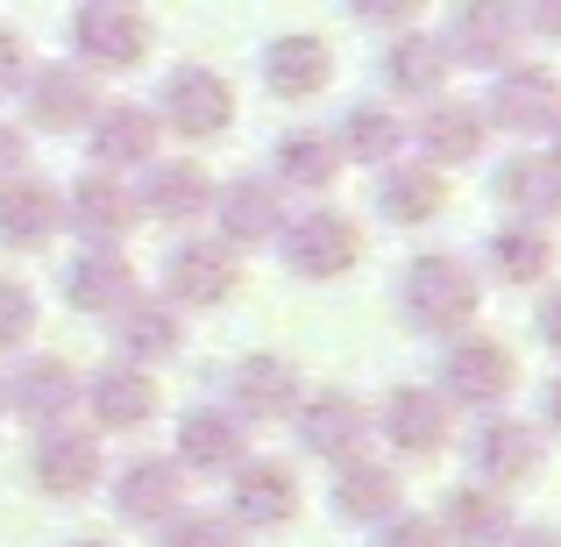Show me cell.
<instances>
[{
    "label": "cell",
    "instance_id": "1",
    "mask_svg": "<svg viewBox=\"0 0 561 547\" xmlns=\"http://www.w3.org/2000/svg\"><path fill=\"white\" fill-rule=\"evenodd\" d=\"M398 306L420 334H462L483 306V285L462 257H412L405 285H398Z\"/></svg>",
    "mask_w": 561,
    "mask_h": 547
},
{
    "label": "cell",
    "instance_id": "2",
    "mask_svg": "<svg viewBox=\"0 0 561 547\" xmlns=\"http://www.w3.org/2000/svg\"><path fill=\"white\" fill-rule=\"evenodd\" d=\"M370 426L405 455V463H434V455L455 441V406L434 391V384H398V391L370 412Z\"/></svg>",
    "mask_w": 561,
    "mask_h": 547
},
{
    "label": "cell",
    "instance_id": "3",
    "mask_svg": "<svg viewBox=\"0 0 561 547\" xmlns=\"http://www.w3.org/2000/svg\"><path fill=\"white\" fill-rule=\"evenodd\" d=\"M512 384H519V356H512L497 334H462V342L440 356V398H448V406L491 412V406L512 398Z\"/></svg>",
    "mask_w": 561,
    "mask_h": 547
},
{
    "label": "cell",
    "instance_id": "4",
    "mask_svg": "<svg viewBox=\"0 0 561 547\" xmlns=\"http://www.w3.org/2000/svg\"><path fill=\"white\" fill-rule=\"evenodd\" d=\"M157 122L179 128L185 143H214L234 128V93L228 79H220L214 65H179L164 79V93H157Z\"/></svg>",
    "mask_w": 561,
    "mask_h": 547
},
{
    "label": "cell",
    "instance_id": "5",
    "mask_svg": "<svg viewBox=\"0 0 561 547\" xmlns=\"http://www.w3.org/2000/svg\"><path fill=\"white\" fill-rule=\"evenodd\" d=\"M299 448L306 455H320V463H356V455H370V406H363L356 391H313V398H299Z\"/></svg>",
    "mask_w": 561,
    "mask_h": 547
},
{
    "label": "cell",
    "instance_id": "6",
    "mask_svg": "<svg viewBox=\"0 0 561 547\" xmlns=\"http://www.w3.org/2000/svg\"><path fill=\"white\" fill-rule=\"evenodd\" d=\"M100 469H107V455H100L93 434H79V426H36L28 477H36L43 498H57V505H79V498L100 491Z\"/></svg>",
    "mask_w": 561,
    "mask_h": 547
},
{
    "label": "cell",
    "instance_id": "7",
    "mask_svg": "<svg viewBox=\"0 0 561 547\" xmlns=\"http://www.w3.org/2000/svg\"><path fill=\"white\" fill-rule=\"evenodd\" d=\"M228 477H234L228 520L242 526V534H271V526L299 520V477H291V463H277V455H242Z\"/></svg>",
    "mask_w": 561,
    "mask_h": 547
},
{
    "label": "cell",
    "instance_id": "8",
    "mask_svg": "<svg viewBox=\"0 0 561 547\" xmlns=\"http://www.w3.org/2000/svg\"><path fill=\"white\" fill-rule=\"evenodd\" d=\"M71 50H79V65H93V71H136L142 57H150V29H142L136 8L85 0V8L71 14Z\"/></svg>",
    "mask_w": 561,
    "mask_h": 547
},
{
    "label": "cell",
    "instance_id": "9",
    "mask_svg": "<svg viewBox=\"0 0 561 547\" xmlns=\"http://www.w3.org/2000/svg\"><path fill=\"white\" fill-rule=\"evenodd\" d=\"M356 257H363V235H356V220L348 214H334V206H313V214H299L285 228V263L299 277H348L356 271Z\"/></svg>",
    "mask_w": 561,
    "mask_h": 547
},
{
    "label": "cell",
    "instance_id": "10",
    "mask_svg": "<svg viewBox=\"0 0 561 547\" xmlns=\"http://www.w3.org/2000/svg\"><path fill=\"white\" fill-rule=\"evenodd\" d=\"M519 8L512 0H455V14H448V57L455 65H477V71H497L512 50H519Z\"/></svg>",
    "mask_w": 561,
    "mask_h": 547
},
{
    "label": "cell",
    "instance_id": "11",
    "mask_svg": "<svg viewBox=\"0 0 561 547\" xmlns=\"http://www.w3.org/2000/svg\"><path fill=\"white\" fill-rule=\"evenodd\" d=\"M469 463H477V483L519 491V483H534L540 463H548V434L526 426V420H483L477 441H469Z\"/></svg>",
    "mask_w": 561,
    "mask_h": 547
},
{
    "label": "cell",
    "instance_id": "12",
    "mask_svg": "<svg viewBox=\"0 0 561 547\" xmlns=\"http://www.w3.org/2000/svg\"><path fill=\"white\" fill-rule=\"evenodd\" d=\"M136 192H128L114 171H85L79 185L65 192V228L79 235L85 249H122V235L136 228Z\"/></svg>",
    "mask_w": 561,
    "mask_h": 547
},
{
    "label": "cell",
    "instance_id": "13",
    "mask_svg": "<svg viewBox=\"0 0 561 547\" xmlns=\"http://www.w3.org/2000/svg\"><path fill=\"white\" fill-rule=\"evenodd\" d=\"M234 285H242V263H234L228 242H214V235H192L164 257V292L171 306H220L234 299Z\"/></svg>",
    "mask_w": 561,
    "mask_h": 547
},
{
    "label": "cell",
    "instance_id": "14",
    "mask_svg": "<svg viewBox=\"0 0 561 547\" xmlns=\"http://www.w3.org/2000/svg\"><path fill=\"white\" fill-rule=\"evenodd\" d=\"M299 398H306V384H299V363H291V356H242L234 377H228V412L242 426L291 420Z\"/></svg>",
    "mask_w": 561,
    "mask_h": 547
},
{
    "label": "cell",
    "instance_id": "15",
    "mask_svg": "<svg viewBox=\"0 0 561 547\" xmlns=\"http://www.w3.org/2000/svg\"><path fill=\"white\" fill-rule=\"evenodd\" d=\"M114 512L122 526H171L185 512V469L171 455H136L114 477Z\"/></svg>",
    "mask_w": 561,
    "mask_h": 547
},
{
    "label": "cell",
    "instance_id": "16",
    "mask_svg": "<svg viewBox=\"0 0 561 547\" xmlns=\"http://www.w3.org/2000/svg\"><path fill=\"white\" fill-rule=\"evenodd\" d=\"M554 114H561V79L548 65H512L483 100V122H497L505 136H548Z\"/></svg>",
    "mask_w": 561,
    "mask_h": 547
},
{
    "label": "cell",
    "instance_id": "17",
    "mask_svg": "<svg viewBox=\"0 0 561 547\" xmlns=\"http://www.w3.org/2000/svg\"><path fill=\"white\" fill-rule=\"evenodd\" d=\"M22 100H28V122L43 136H71V128H85L100 114V93L79 65H36L22 79Z\"/></svg>",
    "mask_w": 561,
    "mask_h": 547
},
{
    "label": "cell",
    "instance_id": "18",
    "mask_svg": "<svg viewBox=\"0 0 561 547\" xmlns=\"http://www.w3.org/2000/svg\"><path fill=\"white\" fill-rule=\"evenodd\" d=\"M242 455H249V426L234 420L228 406H192L179 420V455H171V463H179L185 477H228Z\"/></svg>",
    "mask_w": 561,
    "mask_h": 547
},
{
    "label": "cell",
    "instance_id": "19",
    "mask_svg": "<svg viewBox=\"0 0 561 547\" xmlns=\"http://www.w3.org/2000/svg\"><path fill=\"white\" fill-rule=\"evenodd\" d=\"M136 292H142L136 263H128L122 249H79V257L65 263V299H71V314H85V320H114Z\"/></svg>",
    "mask_w": 561,
    "mask_h": 547
},
{
    "label": "cell",
    "instance_id": "20",
    "mask_svg": "<svg viewBox=\"0 0 561 547\" xmlns=\"http://www.w3.org/2000/svg\"><path fill=\"white\" fill-rule=\"evenodd\" d=\"M79 398L93 406V420L107 426V434H136V426L157 420V377L136 363H107L93 369V377L79 384Z\"/></svg>",
    "mask_w": 561,
    "mask_h": 547
},
{
    "label": "cell",
    "instance_id": "21",
    "mask_svg": "<svg viewBox=\"0 0 561 547\" xmlns=\"http://www.w3.org/2000/svg\"><path fill=\"white\" fill-rule=\"evenodd\" d=\"M206 214L220 220V242L228 249H256V242H271V235L285 228V200H277V185L256 179V171H249V179H228Z\"/></svg>",
    "mask_w": 561,
    "mask_h": 547
},
{
    "label": "cell",
    "instance_id": "22",
    "mask_svg": "<svg viewBox=\"0 0 561 547\" xmlns=\"http://www.w3.org/2000/svg\"><path fill=\"white\" fill-rule=\"evenodd\" d=\"M114 349H122V363H136V369L171 363V356L185 349L179 306H171V299H150V292H136V299L114 314Z\"/></svg>",
    "mask_w": 561,
    "mask_h": 547
},
{
    "label": "cell",
    "instance_id": "23",
    "mask_svg": "<svg viewBox=\"0 0 561 547\" xmlns=\"http://www.w3.org/2000/svg\"><path fill=\"white\" fill-rule=\"evenodd\" d=\"M71 406H79V369L65 356H28L8 377V412L28 426H65Z\"/></svg>",
    "mask_w": 561,
    "mask_h": 547
},
{
    "label": "cell",
    "instance_id": "24",
    "mask_svg": "<svg viewBox=\"0 0 561 547\" xmlns=\"http://www.w3.org/2000/svg\"><path fill=\"white\" fill-rule=\"evenodd\" d=\"M334 512H342L348 526H383L398 505H405V483H398V469L383 463V455H356V463H334Z\"/></svg>",
    "mask_w": 561,
    "mask_h": 547
},
{
    "label": "cell",
    "instance_id": "25",
    "mask_svg": "<svg viewBox=\"0 0 561 547\" xmlns=\"http://www.w3.org/2000/svg\"><path fill=\"white\" fill-rule=\"evenodd\" d=\"M328 79H334L328 36H306V29L271 36V50H263V86H271L277 100H313V93H328Z\"/></svg>",
    "mask_w": 561,
    "mask_h": 547
},
{
    "label": "cell",
    "instance_id": "26",
    "mask_svg": "<svg viewBox=\"0 0 561 547\" xmlns=\"http://www.w3.org/2000/svg\"><path fill=\"white\" fill-rule=\"evenodd\" d=\"M440 534H448V547H505L512 540V505L505 491H491V483H455L448 498H440Z\"/></svg>",
    "mask_w": 561,
    "mask_h": 547
},
{
    "label": "cell",
    "instance_id": "27",
    "mask_svg": "<svg viewBox=\"0 0 561 547\" xmlns=\"http://www.w3.org/2000/svg\"><path fill=\"white\" fill-rule=\"evenodd\" d=\"M57 228H65V200L43 179L0 185V249H43Z\"/></svg>",
    "mask_w": 561,
    "mask_h": 547
},
{
    "label": "cell",
    "instance_id": "28",
    "mask_svg": "<svg viewBox=\"0 0 561 547\" xmlns=\"http://www.w3.org/2000/svg\"><path fill=\"white\" fill-rule=\"evenodd\" d=\"M448 71H455L448 43L426 36V29H405V36H398L391 50H383V79H391V93L440 100V93H448Z\"/></svg>",
    "mask_w": 561,
    "mask_h": 547
},
{
    "label": "cell",
    "instance_id": "29",
    "mask_svg": "<svg viewBox=\"0 0 561 547\" xmlns=\"http://www.w3.org/2000/svg\"><path fill=\"white\" fill-rule=\"evenodd\" d=\"M100 171H128V164H157V114L150 107H100L85 122Z\"/></svg>",
    "mask_w": 561,
    "mask_h": 547
},
{
    "label": "cell",
    "instance_id": "30",
    "mask_svg": "<svg viewBox=\"0 0 561 547\" xmlns=\"http://www.w3.org/2000/svg\"><path fill=\"white\" fill-rule=\"evenodd\" d=\"M412 143L426 150V164H469V157L483 150V114L477 107H462V100H426V114H420V128H405Z\"/></svg>",
    "mask_w": 561,
    "mask_h": 547
},
{
    "label": "cell",
    "instance_id": "31",
    "mask_svg": "<svg viewBox=\"0 0 561 547\" xmlns=\"http://www.w3.org/2000/svg\"><path fill=\"white\" fill-rule=\"evenodd\" d=\"M491 192L512 206V220H526V228L561 220V164H548V157H512Z\"/></svg>",
    "mask_w": 561,
    "mask_h": 547
},
{
    "label": "cell",
    "instance_id": "32",
    "mask_svg": "<svg viewBox=\"0 0 561 547\" xmlns=\"http://www.w3.org/2000/svg\"><path fill=\"white\" fill-rule=\"evenodd\" d=\"M206 206H214V179H206L199 164H150V179H142L136 192V214H150V220H199Z\"/></svg>",
    "mask_w": 561,
    "mask_h": 547
},
{
    "label": "cell",
    "instance_id": "33",
    "mask_svg": "<svg viewBox=\"0 0 561 547\" xmlns=\"http://www.w3.org/2000/svg\"><path fill=\"white\" fill-rule=\"evenodd\" d=\"M440 206H448V192H440V171L434 164H383L377 171V214L398 220V228H420V220H434Z\"/></svg>",
    "mask_w": 561,
    "mask_h": 547
},
{
    "label": "cell",
    "instance_id": "34",
    "mask_svg": "<svg viewBox=\"0 0 561 547\" xmlns=\"http://www.w3.org/2000/svg\"><path fill=\"white\" fill-rule=\"evenodd\" d=\"M483 263H491L497 285H540L548 263H554V242H548V228L505 220V228H491V242H483Z\"/></svg>",
    "mask_w": 561,
    "mask_h": 547
},
{
    "label": "cell",
    "instance_id": "35",
    "mask_svg": "<svg viewBox=\"0 0 561 547\" xmlns=\"http://www.w3.org/2000/svg\"><path fill=\"white\" fill-rule=\"evenodd\" d=\"M342 179V143L328 128H291L277 143V185H299V192H328Z\"/></svg>",
    "mask_w": 561,
    "mask_h": 547
},
{
    "label": "cell",
    "instance_id": "36",
    "mask_svg": "<svg viewBox=\"0 0 561 547\" xmlns=\"http://www.w3.org/2000/svg\"><path fill=\"white\" fill-rule=\"evenodd\" d=\"M334 143H342V164L356 157V164H377L383 171V164H398V150H405V122H398L383 100H363V107L342 122V136H334Z\"/></svg>",
    "mask_w": 561,
    "mask_h": 547
},
{
    "label": "cell",
    "instance_id": "37",
    "mask_svg": "<svg viewBox=\"0 0 561 547\" xmlns=\"http://www.w3.org/2000/svg\"><path fill=\"white\" fill-rule=\"evenodd\" d=\"M164 547H249V534L214 505H185L179 520L164 526Z\"/></svg>",
    "mask_w": 561,
    "mask_h": 547
},
{
    "label": "cell",
    "instance_id": "38",
    "mask_svg": "<svg viewBox=\"0 0 561 547\" xmlns=\"http://www.w3.org/2000/svg\"><path fill=\"white\" fill-rule=\"evenodd\" d=\"M36 328V292L22 277H0V349H22Z\"/></svg>",
    "mask_w": 561,
    "mask_h": 547
},
{
    "label": "cell",
    "instance_id": "39",
    "mask_svg": "<svg viewBox=\"0 0 561 547\" xmlns=\"http://www.w3.org/2000/svg\"><path fill=\"white\" fill-rule=\"evenodd\" d=\"M377 547H448V534H440L434 512H405V505H398L391 520L377 526Z\"/></svg>",
    "mask_w": 561,
    "mask_h": 547
},
{
    "label": "cell",
    "instance_id": "40",
    "mask_svg": "<svg viewBox=\"0 0 561 547\" xmlns=\"http://www.w3.org/2000/svg\"><path fill=\"white\" fill-rule=\"evenodd\" d=\"M426 0H348V14L370 29H412V14H420Z\"/></svg>",
    "mask_w": 561,
    "mask_h": 547
},
{
    "label": "cell",
    "instance_id": "41",
    "mask_svg": "<svg viewBox=\"0 0 561 547\" xmlns=\"http://www.w3.org/2000/svg\"><path fill=\"white\" fill-rule=\"evenodd\" d=\"M512 8H519V29H526V36L561 43V0H512Z\"/></svg>",
    "mask_w": 561,
    "mask_h": 547
},
{
    "label": "cell",
    "instance_id": "42",
    "mask_svg": "<svg viewBox=\"0 0 561 547\" xmlns=\"http://www.w3.org/2000/svg\"><path fill=\"white\" fill-rule=\"evenodd\" d=\"M22 79H28V50H22V36H14V29H0V100L22 93Z\"/></svg>",
    "mask_w": 561,
    "mask_h": 547
},
{
    "label": "cell",
    "instance_id": "43",
    "mask_svg": "<svg viewBox=\"0 0 561 547\" xmlns=\"http://www.w3.org/2000/svg\"><path fill=\"white\" fill-rule=\"evenodd\" d=\"M14 179H28V136L0 122V185H14Z\"/></svg>",
    "mask_w": 561,
    "mask_h": 547
},
{
    "label": "cell",
    "instance_id": "44",
    "mask_svg": "<svg viewBox=\"0 0 561 547\" xmlns=\"http://www.w3.org/2000/svg\"><path fill=\"white\" fill-rule=\"evenodd\" d=\"M540 342H548L554 356H561V285L548 292V299H540Z\"/></svg>",
    "mask_w": 561,
    "mask_h": 547
},
{
    "label": "cell",
    "instance_id": "45",
    "mask_svg": "<svg viewBox=\"0 0 561 547\" xmlns=\"http://www.w3.org/2000/svg\"><path fill=\"white\" fill-rule=\"evenodd\" d=\"M505 547H561V526H512Z\"/></svg>",
    "mask_w": 561,
    "mask_h": 547
},
{
    "label": "cell",
    "instance_id": "46",
    "mask_svg": "<svg viewBox=\"0 0 561 547\" xmlns=\"http://www.w3.org/2000/svg\"><path fill=\"white\" fill-rule=\"evenodd\" d=\"M540 412H548V426H554V434H561V377L548 384V391H540Z\"/></svg>",
    "mask_w": 561,
    "mask_h": 547
},
{
    "label": "cell",
    "instance_id": "47",
    "mask_svg": "<svg viewBox=\"0 0 561 547\" xmlns=\"http://www.w3.org/2000/svg\"><path fill=\"white\" fill-rule=\"evenodd\" d=\"M548 164H561V114L548 122Z\"/></svg>",
    "mask_w": 561,
    "mask_h": 547
},
{
    "label": "cell",
    "instance_id": "48",
    "mask_svg": "<svg viewBox=\"0 0 561 547\" xmlns=\"http://www.w3.org/2000/svg\"><path fill=\"white\" fill-rule=\"evenodd\" d=\"M71 547H114V540H71Z\"/></svg>",
    "mask_w": 561,
    "mask_h": 547
},
{
    "label": "cell",
    "instance_id": "49",
    "mask_svg": "<svg viewBox=\"0 0 561 547\" xmlns=\"http://www.w3.org/2000/svg\"><path fill=\"white\" fill-rule=\"evenodd\" d=\"M0 412H8V377H0Z\"/></svg>",
    "mask_w": 561,
    "mask_h": 547
},
{
    "label": "cell",
    "instance_id": "50",
    "mask_svg": "<svg viewBox=\"0 0 561 547\" xmlns=\"http://www.w3.org/2000/svg\"><path fill=\"white\" fill-rule=\"evenodd\" d=\"M107 8H136V0H107Z\"/></svg>",
    "mask_w": 561,
    "mask_h": 547
}]
</instances>
